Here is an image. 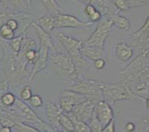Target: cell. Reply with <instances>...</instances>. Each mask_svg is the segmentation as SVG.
<instances>
[{
    "mask_svg": "<svg viewBox=\"0 0 149 132\" xmlns=\"http://www.w3.org/2000/svg\"><path fill=\"white\" fill-rule=\"evenodd\" d=\"M0 46L2 50L0 68L8 80L9 88L15 90L21 85L22 82L25 78L28 79L31 71H28V66L30 64L25 56L12 51L6 40L4 41Z\"/></svg>",
    "mask_w": 149,
    "mask_h": 132,
    "instance_id": "cell-1",
    "label": "cell"
},
{
    "mask_svg": "<svg viewBox=\"0 0 149 132\" xmlns=\"http://www.w3.org/2000/svg\"><path fill=\"white\" fill-rule=\"evenodd\" d=\"M48 58L51 61L52 69L57 77L74 82L81 75L71 57L63 50H59L55 46L53 50L49 51Z\"/></svg>",
    "mask_w": 149,
    "mask_h": 132,
    "instance_id": "cell-2",
    "label": "cell"
},
{
    "mask_svg": "<svg viewBox=\"0 0 149 132\" xmlns=\"http://www.w3.org/2000/svg\"><path fill=\"white\" fill-rule=\"evenodd\" d=\"M9 111L14 115L15 121L23 122L31 126L36 128L39 131L56 132V130L51 127L47 122L43 121L31 106L27 105L25 102L17 97L14 104L10 107H8Z\"/></svg>",
    "mask_w": 149,
    "mask_h": 132,
    "instance_id": "cell-3",
    "label": "cell"
},
{
    "mask_svg": "<svg viewBox=\"0 0 149 132\" xmlns=\"http://www.w3.org/2000/svg\"><path fill=\"white\" fill-rule=\"evenodd\" d=\"M56 38L63 51L70 55L74 61L78 71H86L91 68L90 62L81 54L80 51L84 45V41L75 39L64 33H57Z\"/></svg>",
    "mask_w": 149,
    "mask_h": 132,
    "instance_id": "cell-4",
    "label": "cell"
},
{
    "mask_svg": "<svg viewBox=\"0 0 149 132\" xmlns=\"http://www.w3.org/2000/svg\"><path fill=\"white\" fill-rule=\"evenodd\" d=\"M101 90L102 100L111 105L117 102L131 100L136 98L134 91L129 86L128 82L125 80L114 83L102 82Z\"/></svg>",
    "mask_w": 149,
    "mask_h": 132,
    "instance_id": "cell-5",
    "label": "cell"
},
{
    "mask_svg": "<svg viewBox=\"0 0 149 132\" xmlns=\"http://www.w3.org/2000/svg\"><path fill=\"white\" fill-rule=\"evenodd\" d=\"M101 82L80 75L68 88L83 95L86 99L91 100L96 104L97 102L102 100Z\"/></svg>",
    "mask_w": 149,
    "mask_h": 132,
    "instance_id": "cell-6",
    "label": "cell"
},
{
    "mask_svg": "<svg viewBox=\"0 0 149 132\" xmlns=\"http://www.w3.org/2000/svg\"><path fill=\"white\" fill-rule=\"evenodd\" d=\"M149 66L148 46L144 47L131 62L121 71L120 74L127 82L136 81L139 73Z\"/></svg>",
    "mask_w": 149,
    "mask_h": 132,
    "instance_id": "cell-7",
    "label": "cell"
},
{
    "mask_svg": "<svg viewBox=\"0 0 149 132\" xmlns=\"http://www.w3.org/2000/svg\"><path fill=\"white\" fill-rule=\"evenodd\" d=\"M113 24L111 19L102 18L97 23L95 30L87 40L84 41V45L94 46L105 50L107 39L112 31Z\"/></svg>",
    "mask_w": 149,
    "mask_h": 132,
    "instance_id": "cell-8",
    "label": "cell"
},
{
    "mask_svg": "<svg viewBox=\"0 0 149 132\" xmlns=\"http://www.w3.org/2000/svg\"><path fill=\"white\" fill-rule=\"evenodd\" d=\"M55 22V28H89L93 24L91 22H84L76 16L62 12L52 13Z\"/></svg>",
    "mask_w": 149,
    "mask_h": 132,
    "instance_id": "cell-9",
    "label": "cell"
},
{
    "mask_svg": "<svg viewBox=\"0 0 149 132\" xmlns=\"http://www.w3.org/2000/svg\"><path fill=\"white\" fill-rule=\"evenodd\" d=\"M86 98L78 92H76L69 88L65 89L59 95V107L65 114H68L74 106L82 102Z\"/></svg>",
    "mask_w": 149,
    "mask_h": 132,
    "instance_id": "cell-10",
    "label": "cell"
},
{
    "mask_svg": "<svg viewBox=\"0 0 149 132\" xmlns=\"http://www.w3.org/2000/svg\"><path fill=\"white\" fill-rule=\"evenodd\" d=\"M95 103L88 99H85L74 106L68 114L70 117L75 118L78 120L87 122L95 108Z\"/></svg>",
    "mask_w": 149,
    "mask_h": 132,
    "instance_id": "cell-11",
    "label": "cell"
},
{
    "mask_svg": "<svg viewBox=\"0 0 149 132\" xmlns=\"http://www.w3.org/2000/svg\"><path fill=\"white\" fill-rule=\"evenodd\" d=\"M149 42V16H148L143 26L133 33L129 38V45L133 47L140 49L148 46Z\"/></svg>",
    "mask_w": 149,
    "mask_h": 132,
    "instance_id": "cell-12",
    "label": "cell"
},
{
    "mask_svg": "<svg viewBox=\"0 0 149 132\" xmlns=\"http://www.w3.org/2000/svg\"><path fill=\"white\" fill-rule=\"evenodd\" d=\"M50 48L45 45H40L38 49V56L36 59L33 64V67L30 72L28 80L32 81L38 73L43 71L47 68L49 57Z\"/></svg>",
    "mask_w": 149,
    "mask_h": 132,
    "instance_id": "cell-13",
    "label": "cell"
},
{
    "mask_svg": "<svg viewBox=\"0 0 149 132\" xmlns=\"http://www.w3.org/2000/svg\"><path fill=\"white\" fill-rule=\"evenodd\" d=\"M45 117L47 119V122L48 124L56 129V131H62V129L59 126V117H60L61 111L59 106L50 100H45Z\"/></svg>",
    "mask_w": 149,
    "mask_h": 132,
    "instance_id": "cell-14",
    "label": "cell"
},
{
    "mask_svg": "<svg viewBox=\"0 0 149 132\" xmlns=\"http://www.w3.org/2000/svg\"><path fill=\"white\" fill-rule=\"evenodd\" d=\"M95 112L97 118L102 126V128L106 126L108 122H109L114 117L111 105H110L103 100H100L96 103Z\"/></svg>",
    "mask_w": 149,
    "mask_h": 132,
    "instance_id": "cell-15",
    "label": "cell"
},
{
    "mask_svg": "<svg viewBox=\"0 0 149 132\" xmlns=\"http://www.w3.org/2000/svg\"><path fill=\"white\" fill-rule=\"evenodd\" d=\"M91 4L96 7L101 13L102 17L104 18L111 19L113 16L118 14L120 12L113 5L111 0H98L94 1Z\"/></svg>",
    "mask_w": 149,
    "mask_h": 132,
    "instance_id": "cell-16",
    "label": "cell"
},
{
    "mask_svg": "<svg viewBox=\"0 0 149 132\" xmlns=\"http://www.w3.org/2000/svg\"><path fill=\"white\" fill-rule=\"evenodd\" d=\"M134 54L133 47L126 43H118L116 45V55L119 60L128 62L132 59Z\"/></svg>",
    "mask_w": 149,
    "mask_h": 132,
    "instance_id": "cell-17",
    "label": "cell"
},
{
    "mask_svg": "<svg viewBox=\"0 0 149 132\" xmlns=\"http://www.w3.org/2000/svg\"><path fill=\"white\" fill-rule=\"evenodd\" d=\"M31 28L34 31L36 34L37 35V37L39 39L40 45H45L49 47L50 51L53 50L55 47V45L53 43L52 37L51 36V34H48L47 32L42 29L36 22L35 21H33L31 24Z\"/></svg>",
    "mask_w": 149,
    "mask_h": 132,
    "instance_id": "cell-18",
    "label": "cell"
},
{
    "mask_svg": "<svg viewBox=\"0 0 149 132\" xmlns=\"http://www.w3.org/2000/svg\"><path fill=\"white\" fill-rule=\"evenodd\" d=\"M80 52L85 58L92 61V62L99 58L106 59L105 50L100 48V47H94V46H88L84 45L83 47L81 49Z\"/></svg>",
    "mask_w": 149,
    "mask_h": 132,
    "instance_id": "cell-19",
    "label": "cell"
},
{
    "mask_svg": "<svg viewBox=\"0 0 149 132\" xmlns=\"http://www.w3.org/2000/svg\"><path fill=\"white\" fill-rule=\"evenodd\" d=\"M34 21L42 29L44 30L49 34H52L55 28V22H54V17L52 13L44 15Z\"/></svg>",
    "mask_w": 149,
    "mask_h": 132,
    "instance_id": "cell-20",
    "label": "cell"
},
{
    "mask_svg": "<svg viewBox=\"0 0 149 132\" xmlns=\"http://www.w3.org/2000/svg\"><path fill=\"white\" fill-rule=\"evenodd\" d=\"M111 20L113 27L118 28L120 31L127 32L131 29V22L125 16L120 15V13L113 16L111 18Z\"/></svg>",
    "mask_w": 149,
    "mask_h": 132,
    "instance_id": "cell-21",
    "label": "cell"
},
{
    "mask_svg": "<svg viewBox=\"0 0 149 132\" xmlns=\"http://www.w3.org/2000/svg\"><path fill=\"white\" fill-rule=\"evenodd\" d=\"M83 12L89 19L90 22L93 23L98 22L102 17L100 12L97 10L96 7L92 4H86L83 9Z\"/></svg>",
    "mask_w": 149,
    "mask_h": 132,
    "instance_id": "cell-22",
    "label": "cell"
},
{
    "mask_svg": "<svg viewBox=\"0 0 149 132\" xmlns=\"http://www.w3.org/2000/svg\"><path fill=\"white\" fill-rule=\"evenodd\" d=\"M59 126L62 131H74V126L73 121L71 120L68 115L62 112L59 117Z\"/></svg>",
    "mask_w": 149,
    "mask_h": 132,
    "instance_id": "cell-23",
    "label": "cell"
},
{
    "mask_svg": "<svg viewBox=\"0 0 149 132\" xmlns=\"http://www.w3.org/2000/svg\"><path fill=\"white\" fill-rule=\"evenodd\" d=\"M88 126V127L90 128L91 131L93 132H100L102 131V126L100 123V120L97 118V115H96L95 112V108H94V111L92 113L91 116L90 117L89 119L88 120V122H86Z\"/></svg>",
    "mask_w": 149,
    "mask_h": 132,
    "instance_id": "cell-24",
    "label": "cell"
},
{
    "mask_svg": "<svg viewBox=\"0 0 149 132\" xmlns=\"http://www.w3.org/2000/svg\"><path fill=\"white\" fill-rule=\"evenodd\" d=\"M12 131L14 132H38L39 131L36 128L31 126L23 122H17L15 126L11 129Z\"/></svg>",
    "mask_w": 149,
    "mask_h": 132,
    "instance_id": "cell-25",
    "label": "cell"
},
{
    "mask_svg": "<svg viewBox=\"0 0 149 132\" xmlns=\"http://www.w3.org/2000/svg\"><path fill=\"white\" fill-rule=\"evenodd\" d=\"M17 96L13 93L8 91L4 94L0 98V104L5 107H10L14 104Z\"/></svg>",
    "mask_w": 149,
    "mask_h": 132,
    "instance_id": "cell-26",
    "label": "cell"
},
{
    "mask_svg": "<svg viewBox=\"0 0 149 132\" xmlns=\"http://www.w3.org/2000/svg\"><path fill=\"white\" fill-rule=\"evenodd\" d=\"M46 10L50 13H56V12H62V8L59 6L56 0H40Z\"/></svg>",
    "mask_w": 149,
    "mask_h": 132,
    "instance_id": "cell-27",
    "label": "cell"
},
{
    "mask_svg": "<svg viewBox=\"0 0 149 132\" xmlns=\"http://www.w3.org/2000/svg\"><path fill=\"white\" fill-rule=\"evenodd\" d=\"M23 36H16L13 39L7 41V43L9 47L14 53L17 54L21 48L22 40Z\"/></svg>",
    "mask_w": 149,
    "mask_h": 132,
    "instance_id": "cell-28",
    "label": "cell"
},
{
    "mask_svg": "<svg viewBox=\"0 0 149 132\" xmlns=\"http://www.w3.org/2000/svg\"><path fill=\"white\" fill-rule=\"evenodd\" d=\"M0 36L6 41L10 40L15 36V31L6 24H3L0 26Z\"/></svg>",
    "mask_w": 149,
    "mask_h": 132,
    "instance_id": "cell-29",
    "label": "cell"
},
{
    "mask_svg": "<svg viewBox=\"0 0 149 132\" xmlns=\"http://www.w3.org/2000/svg\"><path fill=\"white\" fill-rule=\"evenodd\" d=\"M28 102L29 106H31L32 108H35V109L42 108L44 105L42 97L40 94H32Z\"/></svg>",
    "mask_w": 149,
    "mask_h": 132,
    "instance_id": "cell-30",
    "label": "cell"
},
{
    "mask_svg": "<svg viewBox=\"0 0 149 132\" xmlns=\"http://www.w3.org/2000/svg\"><path fill=\"white\" fill-rule=\"evenodd\" d=\"M69 117V116H68ZM71 120L73 121L74 126V131L77 132H91L90 128L88 127L86 122H84L82 121L78 120L75 118L70 117Z\"/></svg>",
    "mask_w": 149,
    "mask_h": 132,
    "instance_id": "cell-31",
    "label": "cell"
},
{
    "mask_svg": "<svg viewBox=\"0 0 149 132\" xmlns=\"http://www.w3.org/2000/svg\"><path fill=\"white\" fill-rule=\"evenodd\" d=\"M19 54H20V53H19ZM23 55L25 56V57L26 58L28 62H29V64L33 65V62H35V60L37 58L38 49H30V50L27 51L25 54H23Z\"/></svg>",
    "mask_w": 149,
    "mask_h": 132,
    "instance_id": "cell-32",
    "label": "cell"
},
{
    "mask_svg": "<svg viewBox=\"0 0 149 132\" xmlns=\"http://www.w3.org/2000/svg\"><path fill=\"white\" fill-rule=\"evenodd\" d=\"M111 2L120 11H127L130 10L127 0H111Z\"/></svg>",
    "mask_w": 149,
    "mask_h": 132,
    "instance_id": "cell-33",
    "label": "cell"
},
{
    "mask_svg": "<svg viewBox=\"0 0 149 132\" xmlns=\"http://www.w3.org/2000/svg\"><path fill=\"white\" fill-rule=\"evenodd\" d=\"M32 94L33 93H32L31 87L30 85H25L20 91V99L23 101H28L32 96Z\"/></svg>",
    "mask_w": 149,
    "mask_h": 132,
    "instance_id": "cell-34",
    "label": "cell"
},
{
    "mask_svg": "<svg viewBox=\"0 0 149 132\" xmlns=\"http://www.w3.org/2000/svg\"><path fill=\"white\" fill-rule=\"evenodd\" d=\"M130 9L144 7L148 3V0H127Z\"/></svg>",
    "mask_w": 149,
    "mask_h": 132,
    "instance_id": "cell-35",
    "label": "cell"
},
{
    "mask_svg": "<svg viewBox=\"0 0 149 132\" xmlns=\"http://www.w3.org/2000/svg\"><path fill=\"white\" fill-rule=\"evenodd\" d=\"M106 59L104 58H99V59H95L93 61V68L96 69L97 71H102L103 70L106 66Z\"/></svg>",
    "mask_w": 149,
    "mask_h": 132,
    "instance_id": "cell-36",
    "label": "cell"
},
{
    "mask_svg": "<svg viewBox=\"0 0 149 132\" xmlns=\"http://www.w3.org/2000/svg\"><path fill=\"white\" fill-rule=\"evenodd\" d=\"M9 83L8 80H5L2 81H0V98L2 95L6 92L9 91Z\"/></svg>",
    "mask_w": 149,
    "mask_h": 132,
    "instance_id": "cell-37",
    "label": "cell"
},
{
    "mask_svg": "<svg viewBox=\"0 0 149 132\" xmlns=\"http://www.w3.org/2000/svg\"><path fill=\"white\" fill-rule=\"evenodd\" d=\"M102 132H114L115 131V118L113 117L111 120L108 122L106 126H104L102 129Z\"/></svg>",
    "mask_w": 149,
    "mask_h": 132,
    "instance_id": "cell-38",
    "label": "cell"
},
{
    "mask_svg": "<svg viewBox=\"0 0 149 132\" xmlns=\"http://www.w3.org/2000/svg\"><path fill=\"white\" fill-rule=\"evenodd\" d=\"M5 24H6L9 28H10L13 31H17V28H18L19 27V22L17 21L16 19H13V18L9 19V20L6 22Z\"/></svg>",
    "mask_w": 149,
    "mask_h": 132,
    "instance_id": "cell-39",
    "label": "cell"
},
{
    "mask_svg": "<svg viewBox=\"0 0 149 132\" xmlns=\"http://www.w3.org/2000/svg\"><path fill=\"white\" fill-rule=\"evenodd\" d=\"M135 129H136V126L134 122H127L126 124L124 126V130L125 131L127 132H131V131H134Z\"/></svg>",
    "mask_w": 149,
    "mask_h": 132,
    "instance_id": "cell-40",
    "label": "cell"
},
{
    "mask_svg": "<svg viewBox=\"0 0 149 132\" xmlns=\"http://www.w3.org/2000/svg\"><path fill=\"white\" fill-rule=\"evenodd\" d=\"M141 125H143L144 127L143 129V131H148V118H144L142 120Z\"/></svg>",
    "mask_w": 149,
    "mask_h": 132,
    "instance_id": "cell-41",
    "label": "cell"
},
{
    "mask_svg": "<svg viewBox=\"0 0 149 132\" xmlns=\"http://www.w3.org/2000/svg\"><path fill=\"white\" fill-rule=\"evenodd\" d=\"M10 131H12L11 128L8 127V126H3L2 131H1V132H10Z\"/></svg>",
    "mask_w": 149,
    "mask_h": 132,
    "instance_id": "cell-42",
    "label": "cell"
},
{
    "mask_svg": "<svg viewBox=\"0 0 149 132\" xmlns=\"http://www.w3.org/2000/svg\"><path fill=\"white\" fill-rule=\"evenodd\" d=\"M77 1H79V2L85 4H90L91 2V0H77Z\"/></svg>",
    "mask_w": 149,
    "mask_h": 132,
    "instance_id": "cell-43",
    "label": "cell"
},
{
    "mask_svg": "<svg viewBox=\"0 0 149 132\" xmlns=\"http://www.w3.org/2000/svg\"><path fill=\"white\" fill-rule=\"evenodd\" d=\"M4 40H5V39H2V38L1 37V36H0V45L2 44V42H3Z\"/></svg>",
    "mask_w": 149,
    "mask_h": 132,
    "instance_id": "cell-44",
    "label": "cell"
},
{
    "mask_svg": "<svg viewBox=\"0 0 149 132\" xmlns=\"http://www.w3.org/2000/svg\"><path fill=\"white\" fill-rule=\"evenodd\" d=\"M2 128H3V126H2V123H1V122H0V132H1V131H2Z\"/></svg>",
    "mask_w": 149,
    "mask_h": 132,
    "instance_id": "cell-45",
    "label": "cell"
},
{
    "mask_svg": "<svg viewBox=\"0 0 149 132\" xmlns=\"http://www.w3.org/2000/svg\"><path fill=\"white\" fill-rule=\"evenodd\" d=\"M94 1H98V0H91V2H94Z\"/></svg>",
    "mask_w": 149,
    "mask_h": 132,
    "instance_id": "cell-46",
    "label": "cell"
},
{
    "mask_svg": "<svg viewBox=\"0 0 149 132\" xmlns=\"http://www.w3.org/2000/svg\"><path fill=\"white\" fill-rule=\"evenodd\" d=\"M56 1H59V2H62V1H63V0H56Z\"/></svg>",
    "mask_w": 149,
    "mask_h": 132,
    "instance_id": "cell-47",
    "label": "cell"
}]
</instances>
